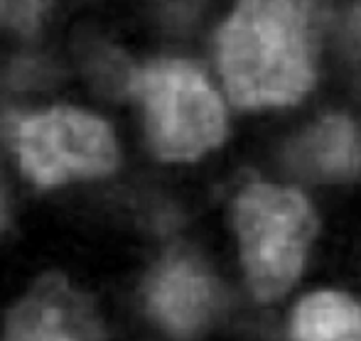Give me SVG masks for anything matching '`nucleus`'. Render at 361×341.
Returning a JSON list of instances; mask_svg holds the SVG:
<instances>
[{
	"label": "nucleus",
	"mask_w": 361,
	"mask_h": 341,
	"mask_svg": "<svg viewBox=\"0 0 361 341\" xmlns=\"http://www.w3.org/2000/svg\"><path fill=\"white\" fill-rule=\"evenodd\" d=\"M219 64L236 106L295 104L314 79L307 5L241 3L219 32Z\"/></svg>",
	"instance_id": "1"
},
{
	"label": "nucleus",
	"mask_w": 361,
	"mask_h": 341,
	"mask_svg": "<svg viewBox=\"0 0 361 341\" xmlns=\"http://www.w3.org/2000/svg\"><path fill=\"white\" fill-rule=\"evenodd\" d=\"M236 228L256 297H281L298 278L314 233L307 199L295 190L253 185L236 202Z\"/></svg>",
	"instance_id": "2"
},
{
	"label": "nucleus",
	"mask_w": 361,
	"mask_h": 341,
	"mask_svg": "<svg viewBox=\"0 0 361 341\" xmlns=\"http://www.w3.org/2000/svg\"><path fill=\"white\" fill-rule=\"evenodd\" d=\"M145 101L147 135L165 160H195L219 145L226 128L221 101L197 67L187 62H157L135 79Z\"/></svg>",
	"instance_id": "3"
},
{
	"label": "nucleus",
	"mask_w": 361,
	"mask_h": 341,
	"mask_svg": "<svg viewBox=\"0 0 361 341\" xmlns=\"http://www.w3.org/2000/svg\"><path fill=\"white\" fill-rule=\"evenodd\" d=\"M25 175L39 187L72 177H99L116 167V140L101 118L76 108H52L18 125Z\"/></svg>",
	"instance_id": "4"
},
{
	"label": "nucleus",
	"mask_w": 361,
	"mask_h": 341,
	"mask_svg": "<svg viewBox=\"0 0 361 341\" xmlns=\"http://www.w3.org/2000/svg\"><path fill=\"white\" fill-rule=\"evenodd\" d=\"M3 341H101L91 302L49 273L13 307Z\"/></svg>",
	"instance_id": "5"
},
{
	"label": "nucleus",
	"mask_w": 361,
	"mask_h": 341,
	"mask_svg": "<svg viewBox=\"0 0 361 341\" xmlns=\"http://www.w3.org/2000/svg\"><path fill=\"white\" fill-rule=\"evenodd\" d=\"M147 304L160 324L175 334H190L204 324L212 309V283L187 258H170L150 278Z\"/></svg>",
	"instance_id": "6"
},
{
	"label": "nucleus",
	"mask_w": 361,
	"mask_h": 341,
	"mask_svg": "<svg viewBox=\"0 0 361 341\" xmlns=\"http://www.w3.org/2000/svg\"><path fill=\"white\" fill-rule=\"evenodd\" d=\"M293 165L324 180H344L361 167V140L347 116H327L293 147Z\"/></svg>",
	"instance_id": "7"
},
{
	"label": "nucleus",
	"mask_w": 361,
	"mask_h": 341,
	"mask_svg": "<svg viewBox=\"0 0 361 341\" xmlns=\"http://www.w3.org/2000/svg\"><path fill=\"white\" fill-rule=\"evenodd\" d=\"M293 341H361V307L339 292L310 294L295 309Z\"/></svg>",
	"instance_id": "8"
},
{
	"label": "nucleus",
	"mask_w": 361,
	"mask_h": 341,
	"mask_svg": "<svg viewBox=\"0 0 361 341\" xmlns=\"http://www.w3.org/2000/svg\"><path fill=\"white\" fill-rule=\"evenodd\" d=\"M42 5L39 3H0V20H8V23H18L23 27H32V18L39 13Z\"/></svg>",
	"instance_id": "9"
},
{
	"label": "nucleus",
	"mask_w": 361,
	"mask_h": 341,
	"mask_svg": "<svg viewBox=\"0 0 361 341\" xmlns=\"http://www.w3.org/2000/svg\"><path fill=\"white\" fill-rule=\"evenodd\" d=\"M5 223V199H3V192H0V226Z\"/></svg>",
	"instance_id": "10"
}]
</instances>
